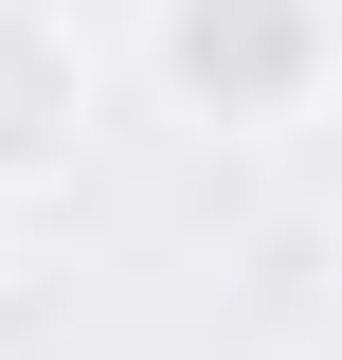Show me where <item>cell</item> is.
<instances>
[{
	"label": "cell",
	"instance_id": "6da1fadb",
	"mask_svg": "<svg viewBox=\"0 0 342 360\" xmlns=\"http://www.w3.org/2000/svg\"><path fill=\"white\" fill-rule=\"evenodd\" d=\"M144 72H163L180 127L270 144V127H306L342 90V0H163L144 18Z\"/></svg>",
	"mask_w": 342,
	"mask_h": 360
},
{
	"label": "cell",
	"instance_id": "7a4b0ae2",
	"mask_svg": "<svg viewBox=\"0 0 342 360\" xmlns=\"http://www.w3.org/2000/svg\"><path fill=\"white\" fill-rule=\"evenodd\" d=\"M72 127H90V54L54 37V18L0 0V180H54V162H72Z\"/></svg>",
	"mask_w": 342,
	"mask_h": 360
}]
</instances>
